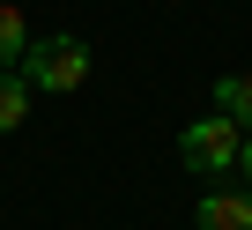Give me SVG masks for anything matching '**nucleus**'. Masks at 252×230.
I'll use <instances>...</instances> for the list:
<instances>
[{"label":"nucleus","instance_id":"423d86ee","mask_svg":"<svg viewBox=\"0 0 252 230\" xmlns=\"http://www.w3.org/2000/svg\"><path fill=\"white\" fill-rule=\"evenodd\" d=\"M23 52H30V23L15 0H0V67H23Z\"/></svg>","mask_w":252,"mask_h":230},{"label":"nucleus","instance_id":"7ed1b4c3","mask_svg":"<svg viewBox=\"0 0 252 230\" xmlns=\"http://www.w3.org/2000/svg\"><path fill=\"white\" fill-rule=\"evenodd\" d=\"M193 223H200V230H252V186H215V193H200Z\"/></svg>","mask_w":252,"mask_h":230},{"label":"nucleus","instance_id":"f257e3e1","mask_svg":"<svg viewBox=\"0 0 252 230\" xmlns=\"http://www.w3.org/2000/svg\"><path fill=\"white\" fill-rule=\"evenodd\" d=\"M15 74H23L30 89H45V97H67V89L89 82V45H82V37H30V52H23Z\"/></svg>","mask_w":252,"mask_h":230},{"label":"nucleus","instance_id":"39448f33","mask_svg":"<svg viewBox=\"0 0 252 230\" xmlns=\"http://www.w3.org/2000/svg\"><path fill=\"white\" fill-rule=\"evenodd\" d=\"M215 111L252 134V74H222V82H215Z\"/></svg>","mask_w":252,"mask_h":230},{"label":"nucleus","instance_id":"20e7f679","mask_svg":"<svg viewBox=\"0 0 252 230\" xmlns=\"http://www.w3.org/2000/svg\"><path fill=\"white\" fill-rule=\"evenodd\" d=\"M30 97H37V89H30L15 67H0V134H15V127L30 119Z\"/></svg>","mask_w":252,"mask_h":230},{"label":"nucleus","instance_id":"f03ea898","mask_svg":"<svg viewBox=\"0 0 252 230\" xmlns=\"http://www.w3.org/2000/svg\"><path fill=\"white\" fill-rule=\"evenodd\" d=\"M237 149H245V127L222 119V111H208V119H193V127L178 134V156H186V171H200V178L237 171Z\"/></svg>","mask_w":252,"mask_h":230},{"label":"nucleus","instance_id":"0eeeda50","mask_svg":"<svg viewBox=\"0 0 252 230\" xmlns=\"http://www.w3.org/2000/svg\"><path fill=\"white\" fill-rule=\"evenodd\" d=\"M237 171H245V186H252V134H245V149H237Z\"/></svg>","mask_w":252,"mask_h":230}]
</instances>
